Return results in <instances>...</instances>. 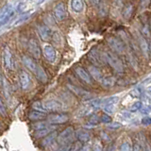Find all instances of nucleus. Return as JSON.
<instances>
[{
  "label": "nucleus",
  "mask_w": 151,
  "mask_h": 151,
  "mask_svg": "<svg viewBox=\"0 0 151 151\" xmlns=\"http://www.w3.org/2000/svg\"><path fill=\"white\" fill-rule=\"evenodd\" d=\"M149 49H150V51H151V42H150V45H149Z\"/></svg>",
  "instance_id": "51"
},
{
  "label": "nucleus",
  "mask_w": 151,
  "mask_h": 151,
  "mask_svg": "<svg viewBox=\"0 0 151 151\" xmlns=\"http://www.w3.org/2000/svg\"><path fill=\"white\" fill-rule=\"evenodd\" d=\"M80 148H81V144H80L79 142H77V143H75L72 146H71L69 151H79Z\"/></svg>",
  "instance_id": "37"
},
{
  "label": "nucleus",
  "mask_w": 151,
  "mask_h": 151,
  "mask_svg": "<svg viewBox=\"0 0 151 151\" xmlns=\"http://www.w3.org/2000/svg\"><path fill=\"white\" fill-rule=\"evenodd\" d=\"M107 127H109V129H119V127H121V124H119V123H110V124H108Z\"/></svg>",
  "instance_id": "38"
},
{
  "label": "nucleus",
  "mask_w": 151,
  "mask_h": 151,
  "mask_svg": "<svg viewBox=\"0 0 151 151\" xmlns=\"http://www.w3.org/2000/svg\"><path fill=\"white\" fill-rule=\"evenodd\" d=\"M133 5L132 4H127V6L124 8V9H123V17H124L125 19H129L132 14H133Z\"/></svg>",
  "instance_id": "19"
},
{
  "label": "nucleus",
  "mask_w": 151,
  "mask_h": 151,
  "mask_svg": "<svg viewBox=\"0 0 151 151\" xmlns=\"http://www.w3.org/2000/svg\"><path fill=\"white\" fill-rule=\"evenodd\" d=\"M130 94H131V96H135V97H138V96H142L141 91H140L139 89H134V90H132V91L130 92Z\"/></svg>",
  "instance_id": "43"
},
{
  "label": "nucleus",
  "mask_w": 151,
  "mask_h": 151,
  "mask_svg": "<svg viewBox=\"0 0 151 151\" xmlns=\"http://www.w3.org/2000/svg\"><path fill=\"white\" fill-rule=\"evenodd\" d=\"M70 147H71V146L65 145L63 146V149H61L60 151H69V150H70Z\"/></svg>",
  "instance_id": "47"
},
{
  "label": "nucleus",
  "mask_w": 151,
  "mask_h": 151,
  "mask_svg": "<svg viewBox=\"0 0 151 151\" xmlns=\"http://www.w3.org/2000/svg\"><path fill=\"white\" fill-rule=\"evenodd\" d=\"M77 136H78V138L79 139V141L85 142V143H86V142H88V141H90V139H91V136H90V134L88 133V132L83 131L81 129H79L78 131Z\"/></svg>",
  "instance_id": "23"
},
{
  "label": "nucleus",
  "mask_w": 151,
  "mask_h": 151,
  "mask_svg": "<svg viewBox=\"0 0 151 151\" xmlns=\"http://www.w3.org/2000/svg\"><path fill=\"white\" fill-rule=\"evenodd\" d=\"M141 98L145 105H147V106L151 107V93H150V92H148V91L144 92L142 93Z\"/></svg>",
  "instance_id": "24"
},
{
  "label": "nucleus",
  "mask_w": 151,
  "mask_h": 151,
  "mask_svg": "<svg viewBox=\"0 0 151 151\" xmlns=\"http://www.w3.org/2000/svg\"><path fill=\"white\" fill-rule=\"evenodd\" d=\"M22 60H23V63L25 64L26 67L27 69H29L34 75H36V73L38 72V70H39V68L41 67L40 65H38L34 60H33L32 59H30L29 57H27V56H24L22 58Z\"/></svg>",
  "instance_id": "8"
},
{
  "label": "nucleus",
  "mask_w": 151,
  "mask_h": 151,
  "mask_svg": "<svg viewBox=\"0 0 151 151\" xmlns=\"http://www.w3.org/2000/svg\"><path fill=\"white\" fill-rule=\"evenodd\" d=\"M133 151H143V149H142V146H141L140 143H138V142H136V143L134 144Z\"/></svg>",
  "instance_id": "44"
},
{
  "label": "nucleus",
  "mask_w": 151,
  "mask_h": 151,
  "mask_svg": "<svg viewBox=\"0 0 151 151\" xmlns=\"http://www.w3.org/2000/svg\"><path fill=\"white\" fill-rule=\"evenodd\" d=\"M3 58H4V63L5 66L9 69H12V53L11 50H9L8 47H6L4 50V54H3Z\"/></svg>",
  "instance_id": "16"
},
{
  "label": "nucleus",
  "mask_w": 151,
  "mask_h": 151,
  "mask_svg": "<svg viewBox=\"0 0 151 151\" xmlns=\"http://www.w3.org/2000/svg\"><path fill=\"white\" fill-rule=\"evenodd\" d=\"M19 78H20L21 87L24 90H27L30 86V78H29V76H28V74L26 73L25 71H22L20 73V76H19Z\"/></svg>",
  "instance_id": "14"
},
{
  "label": "nucleus",
  "mask_w": 151,
  "mask_h": 151,
  "mask_svg": "<svg viewBox=\"0 0 151 151\" xmlns=\"http://www.w3.org/2000/svg\"><path fill=\"white\" fill-rule=\"evenodd\" d=\"M38 32H39V35L42 41H49L52 38V36H53L50 28L45 25L38 27Z\"/></svg>",
  "instance_id": "10"
},
{
  "label": "nucleus",
  "mask_w": 151,
  "mask_h": 151,
  "mask_svg": "<svg viewBox=\"0 0 151 151\" xmlns=\"http://www.w3.org/2000/svg\"><path fill=\"white\" fill-rule=\"evenodd\" d=\"M141 32H142V34H143L144 38H145H145H148V37H149V35H150V33H149V27H148V26H147V25L144 26L143 27H142V30H141Z\"/></svg>",
  "instance_id": "34"
},
{
  "label": "nucleus",
  "mask_w": 151,
  "mask_h": 151,
  "mask_svg": "<svg viewBox=\"0 0 151 151\" xmlns=\"http://www.w3.org/2000/svg\"><path fill=\"white\" fill-rule=\"evenodd\" d=\"M75 72L77 73V75L83 80V81H85L86 83H91L92 78H91V76H90V74L85 69H83L82 67H76Z\"/></svg>",
  "instance_id": "13"
},
{
  "label": "nucleus",
  "mask_w": 151,
  "mask_h": 151,
  "mask_svg": "<svg viewBox=\"0 0 151 151\" xmlns=\"http://www.w3.org/2000/svg\"><path fill=\"white\" fill-rule=\"evenodd\" d=\"M102 56H103V59L105 60L116 72L118 73L123 72V64L121 63V60L118 59L117 56H115L113 53H111V52H104Z\"/></svg>",
  "instance_id": "2"
},
{
  "label": "nucleus",
  "mask_w": 151,
  "mask_h": 151,
  "mask_svg": "<svg viewBox=\"0 0 151 151\" xmlns=\"http://www.w3.org/2000/svg\"><path fill=\"white\" fill-rule=\"evenodd\" d=\"M30 17V14L29 13H27V14H25L24 16H22L21 18H19L18 20L15 22V25H18V24H20V23H22V22H25V21H27L28 18Z\"/></svg>",
  "instance_id": "39"
},
{
  "label": "nucleus",
  "mask_w": 151,
  "mask_h": 151,
  "mask_svg": "<svg viewBox=\"0 0 151 151\" xmlns=\"http://www.w3.org/2000/svg\"><path fill=\"white\" fill-rule=\"evenodd\" d=\"M71 7L72 9L76 12H81L84 9V5L82 0H72L71 2Z\"/></svg>",
  "instance_id": "17"
},
{
  "label": "nucleus",
  "mask_w": 151,
  "mask_h": 151,
  "mask_svg": "<svg viewBox=\"0 0 151 151\" xmlns=\"http://www.w3.org/2000/svg\"><path fill=\"white\" fill-rule=\"evenodd\" d=\"M93 3L96 5V6H97V5L100 4V0H93Z\"/></svg>",
  "instance_id": "48"
},
{
  "label": "nucleus",
  "mask_w": 151,
  "mask_h": 151,
  "mask_svg": "<svg viewBox=\"0 0 151 151\" xmlns=\"http://www.w3.org/2000/svg\"><path fill=\"white\" fill-rule=\"evenodd\" d=\"M114 108L115 105H112V104H103V110L107 114H112L114 112Z\"/></svg>",
  "instance_id": "25"
},
{
  "label": "nucleus",
  "mask_w": 151,
  "mask_h": 151,
  "mask_svg": "<svg viewBox=\"0 0 151 151\" xmlns=\"http://www.w3.org/2000/svg\"><path fill=\"white\" fill-rule=\"evenodd\" d=\"M0 113L3 115V116H6V113H7V111H6V108H5L4 104L1 100V98H0Z\"/></svg>",
  "instance_id": "40"
},
{
  "label": "nucleus",
  "mask_w": 151,
  "mask_h": 151,
  "mask_svg": "<svg viewBox=\"0 0 151 151\" xmlns=\"http://www.w3.org/2000/svg\"><path fill=\"white\" fill-rule=\"evenodd\" d=\"M57 137V132H51L50 134H48L47 136H45V138L42 140V145H44V146H47V145H51V143L55 140V138Z\"/></svg>",
  "instance_id": "20"
},
{
  "label": "nucleus",
  "mask_w": 151,
  "mask_h": 151,
  "mask_svg": "<svg viewBox=\"0 0 151 151\" xmlns=\"http://www.w3.org/2000/svg\"><path fill=\"white\" fill-rule=\"evenodd\" d=\"M3 84H4V90H5V94H6V97H9V86H8V82L6 78H3Z\"/></svg>",
  "instance_id": "42"
},
{
  "label": "nucleus",
  "mask_w": 151,
  "mask_h": 151,
  "mask_svg": "<svg viewBox=\"0 0 151 151\" xmlns=\"http://www.w3.org/2000/svg\"><path fill=\"white\" fill-rule=\"evenodd\" d=\"M89 58H90V60H91L93 63H96V64L100 63H99V60H98V56L96 55V53L94 51L92 52V53L89 55Z\"/></svg>",
  "instance_id": "32"
},
{
  "label": "nucleus",
  "mask_w": 151,
  "mask_h": 151,
  "mask_svg": "<svg viewBox=\"0 0 151 151\" xmlns=\"http://www.w3.org/2000/svg\"><path fill=\"white\" fill-rule=\"evenodd\" d=\"M13 14H14V12H12V11H11L9 12L6 16H5L2 20H1V22H0V26H2V25H5L6 23H8L9 21V19H11L12 16H13Z\"/></svg>",
  "instance_id": "28"
},
{
  "label": "nucleus",
  "mask_w": 151,
  "mask_h": 151,
  "mask_svg": "<svg viewBox=\"0 0 151 151\" xmlns=\"http://www.w3.org/2000/svg\"><path fill=\"white\" fill-rule=\"evenodd\" d=\"M140 46H141V49L143 51L144 55L146 57V58H148V50H149V46L147 45V42H146L145 39L144 37H141L140 38Z\"/></svg>",
  "instance_id": "21"
},
{
  "label": "nucleus",
  "mask_w": 151,
  "mask_h": 151,
  "mask_svg": "<svg viewBox=\"0 0 151 151\" xmlns=\"http://www.w3.org/2000/svg\"><path fill=\"white\" fill-rule=\"evenodd\" d=\"M33 109H35V111H42V112H45L46 111L44 105L42 106V104L40 102H35L34 104H33Z\"/></svg>",
  "instance_id": "29"
},
{
  "label": "nucleus",
  "mask_w": 151,
  "mask_h": 151,
  "mask_svg": "<svg viewBox=\"0 0 151 151\" xmlns=\"http://www.w3.org/2000/svg\"><path fill=\"white\" fill-rule=\"evenodd\" d=\"M101 104H102V101L100 99H96V100H93V101L88 102L85 106L80 108V110L77 112V116L82 117V116H87V115L92 114V113H93L97 110Z\"/></svg>",
  "instance_id": "1"
},
{
  "label": "nucleus",
  "mask_w": 151,
  "mask_h": 151,
  "mask_svg": "<svg viewBox=\"0 0 151 151\" xmlns=\"http://www.w3.org/2000/svg\"><path fill=\"white\" fill-rule=\"evenodd\" d=\"M147 91L148 92H151V85H149V86L147 87Z\"/></svg>",
  "instance_id": "50"
},
{
  "label": "nucleus",
  "mask_w": 151,
  "mask_h": 151,
  "mask_svg": "<svg viewBox=\"0 0 151 151\" xmlns=\"http://www.w3.org/2000/svg\"><path fill=\"white\" fill-rule=\"evenodd\" d=\"M131 149V145L129 142H124V143H122L121 146H120V151H130Z\"/></svg>",
  "instance_id": "30"
},
{
  "label": "nucleus",
  "mask_w": 151,
  "mask_h": 151,
  "mask_svg": "<svg viewBox=\"0 0 151 151\" xmlns=\"http://www.w3.org/2000/svg\"><path fill=\"white\" fill-rule=\"evenodd\" d=\"M73 136H74V129L72 127H68L59 134V136L57 137V141H58V143L60 145H65L72 140Z\"/></svg>",
  "instance_id": "3"
},
{
  "label": "nucleus",
  "mask_w": 151,
  "mask_h": 151,
  "mask_svg": "<svg viewBox=\"0 0 151 151\" xmlns=\"http://www.w3.org/2000/svg\"><path fill=\"white\" fill-rule=\"evenodd\" d=\"M86 1H89V0H86Z\"/></svg>",
  "instance_id": "53"
},
{
  "label": "nucleus",
  "mask_w": 151,
  "mask_h": 151,
  "mask_svg": "<svg viewBox=\"0 0 151 151\" xmlns=\"http://www.w3.org/2000/svg\"><path fill=\"white\" fill-rule=\"evenodd\" d=\"M68 87L70 90H72L73 93H75L76 94H78V96H85L86 94H88L87 92H84L82 91L81 89H78V88H76L75 86H73V85H71V84H68Z\"/></svg>",
  "instance_id": "26"
},
{
  "label": "nucleus",
  "mask_w": 151,
  "mask_h": 151,
  "mask_svg": "<svg viewBox=\"0 0 151 151\" xmlns=\"http://www.w3.org/2000/svg\"><path fill=\"white\" fill-rule=\"evenodd\" d=\"M55 129H56V127H53V126H48L46 127H44V129H42L36 130L35 137H36V138H42V137H45L48 134H50L51 132H53V130Z\"/></svg>",
  "instance_id": "15"
},
{
  "label": "nucleus",
  "mask_w": 151,
  "mask_h": 151,
  "mask_svg": "<svg viewBox=\"0 0 151 151\" xmlns=\"http://www.w3.org/2000/svg\"><path fill=\"white\" fill-rule=\"evenodd\" d=\"M101 84H102V87L106 89L111 88L114 86V84H115V78L113 77H104L101 81Z\"/></svg>",
  "instance_id": "18"
},
{
  "label": "nucleus",
  "mask_w": 151,
  "mask_h": 151,
  "mask_svg": "<svg viewBox=\"0 0 151 151\" xmlns=\"http://www.w3.org/2000/svg\"><path fill=\"white\" fill-rule=\"evenodd\" d=\"M143 151H151V148H150V146L148 145V144L146 143V142H144V144H143Z\"/></svg>",
  "instance_id": "45"
},
{
  "label": "nucleus",
  "mask_w": 151,
  "mask_h": 151,
  "mask_svg": "<svg viewBox=\"0 0 151 151\" xmlns=\"http://www.w3.org/2000/svg\"><path fill=\"white\" fill-rule=\"evenodd\" d=\"M100 121H101V123H104V124L108 125V124H110V123L111 122V119L108 114H105V115H102L100 117Z\"/></svg>",
  "instance_id": "36"
},
{
  "label": "nucleus",
  "mask_w": 151,
  "mask_h": 151,
  "mask_svg": "<svg viewBox=\"0 0 151 151\" xmlns=\"http://www.w3.org/2000/svg\"><path fill=\"white\" fill-rule=\"evenodd\" d=\"M48 124L49 123H47V122H39V123H36V124L33 125V127H34L36 130H39V129H44V127H48L49 126Z\"/></svg>",
  "instance_id": "27"
},
{
  "label": "nucleus",
  "mask_w": 151,
  "mask_h": 151,
  "mask_svg": "<svg viewBox=\"0 0 151 151\" xmlns=\"http://www.w3.org/2000/svg\"><path fill=\"white\" fill-rule=\"evenodd\" d=\"M108 45L111 46V48L115 51L118 54H122L125 52V45L124 44L115 37H109L107 39Z\"/></svg>",
  "instance_id": "4"
},
{
  "label": "nucleus",
  "mask_w": 151,
  "mask_h": 151,
  "mask_svg": "<svg viewBox=\"0 0 151 151\" xmlns=\"http://www.w3.org/2000/svg\"><path fill=\"white\" fill-rule=\"evenodd\" d=\"M117 1H118V2H120V1H122V0H117Z\"/></svg>",
  "instance_id": "52"
},
{
  "label": "nucleus",
  "mask_w": 151,
  "mask_h": 151,
  "mask_svg": "<svg viewBox=\"0 0 151 151\" xmlns=\"http://www.w3.org/2000/svg\"><path fill=\"white\" fill-rule=\"evenodd\" d=\"M45 117V112L33 111L29 113V119L31 120H42Z\"/></svg>",
  "instance_id": "22"
},
{
  "label": "nucleus",
  "mask_w": 151,
  "mask_h": 151,
  "mask_svg": "<svg viewBox=\"0 0 151 151\" xmlns=\"http://www.w3.org/2000/svg\"><path fill=\"white\" fill-rule=\"evenodd\" d=\"M28 50H29L31 55L34 57L35 59H39L41 57V49L39 47V45H38V42L34 39H31L29 42H28Z\"/></svg>",
  "instance_id": "11"
},
{
  "label": "nucleus",
  "mask_w": 151,
  "mask_h": 151,
  "mask_svg": "<svg viewBox=\"0 0 151 151\" xmlns=\"http://www.w3.org/2000/svg\"><path fill=\"white\" fill-rule=\"evenodd\" d=\"M141 107H142V103H141L140 101H136V102H134V103L130 106L129 110H130L131 111H136L140 110Z\"/></svg>",
  "instance_id": "31"
},
{
  "label": "nucleus",
  "mask_w": 151,
  "mask_h": 151,
  "mask_svg": "<svg viewBox=\"0 0 151 151\" xmlns=\"http://www.w3.org/2000/svg\"><path fill=\"white\" fill-rule=\"evenodd\" d=\"M88 70H89L90 75L92 76L94 80H96V81H98V82L102 81V79H103L104 77H103V75L101 73V71L99 70V68H97L96 66H94V65H92V66H90V67L88 68Z\"/></svg>",
  "instance_id": "12"
},
{
  "label": "nucleus",
  "mask_w": 151,
  "mask_h": 151,
  "mask_svg": "<svg viewBox=\"0 0 151 151\" xmlns=\"http://www.w3.org/2000/svg\"><path fill=\"white\" fill-rule=\"evenodd\" d=\"M44 107L46 111H60L65 110V106L63 103H61L58 100H48L45 101L44 104Z\"/></svg>",
  "instance_id": "5"
},
{
  "label": "nucleus",
  "mask_w": 151,
  "mask_h": 151,
  "mask_svg": "<svg viewBox=\"0 0 151 151\" xmlns=\"http://www.w3.org/2000/svg\"><path fill=\"white\" fill-rule=\"evenodd\" d=\"M54 15L57 18V20L63 21L67 16V12H66V8L63 3H59L54 9Z\"/></svg>",
  "instance_id": "7"
},
{
  "label": "nucleus",
  "mask_w": 151,
  "mask_h": 151,
  "mask_svg": "<svg viewBox=\"0 0 151 151\" xmlns=\"http://www.w3.org/2000/svg\"><path fill=\"white\" fill-rule=\"evenodd\" d=\"M140 111H141L142 113H144V114L147 115L148 113H150V111H151V107L147 106V105H145V104H144V105H142Z\"/></svg>",
  "instance_id": "33"
},
{
  "label": "nucleus",
  "mask_w": 151,
  "mask_h": 151,
  "mask_svg": "<svg viewBox=\"0 0 151 151\" xmlns=\"http://www.w3.org/2000/svg\"><path fill=\"white\" fill-rule=\"evenodd\" d=\"M142 124L145 126L151 125V118L149 116H145L143 119H142Z\"/></svg>",
  "instance_id": "41"
},
{
  "label": "nucleus",
  "mask_w": 151,
  "mask_h": 151,
  "mask_svg": "<svg viewBox=\"0 0 151 151\" xmlns=\"http://www.w3.org/2000/svg\"><path fill=\"white\" fill-rule=\"evenodd\" d=\"M148 3H149V0H142V3H141L142 8H146Z\"/></svg>",
  "instance_id": "46"
},
{
  "label": "nucleus",
  "mask_w": 151,
  "mask_h": 151,
  "mask_svg": "<svg viewBox=\"0 0 151 151\" xmlns=\"http://www.w3.org/2000/svg\"><path fill=\"white\" fill-rule=\"evenodd\" d=\"M107 151H115V148H114V146L113 145H111L110 147H109V149Z\"/></svg>",
  "instance_id": "49"
},
{
  "label": "nucleus",
  "mask_w": 151,
  "mask_h": 151,
  "mask_svg": "<svg viewBox=\"0 0 151 151\" xmlns=\"http://www.w3.org/2000/svg\"><path fill=\"white\" fill-rule=\"evenodd\" d=\"M42 52H44V55L45 57V59L51 63H54L55 60L57 59V54H56V50L51 45H45L44 48H42Z\"/></svg>",
  "instance_id": "6"
},
{
  "label": "nucleus",
  "mask_w": 151,
  "mask_h": 151,
  "mask_svg": "<svg viewBox=\"0 0 151 151\" xmlns=\"http://www.w3.org/2000/svg\"><path fill=\"white\" fill-rule=\"evenodd\" d=\"M92 151H102V145L100 144V142H99V141L94 142V144L93 145Z\"/></svg>",
  "instance_id": "35"
},
{
  "label": "nucleus",
  "mask_w": 151,
  "mask_h": 151,
  "mask_svg": "<svg viewBox=\"0 0 151 151\" xmlns=\"http://www.w3.org/2000/svg\"><path fill=\"white\" fill-rule=\"evenodd\" d=\"M69 118L66 114H51L47 117V122L49 124H63Z\"/></svg>",
  "instance_id": "9"
}]
</instances>
